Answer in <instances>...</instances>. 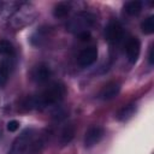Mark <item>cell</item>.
<instances>
[{"label": "cell", "instance_id": "18", "mask_svg": "<svg viewBox=\"0 0 154 154\" xmlns=\"http://www.w3.org/2000/svg\"><path fill=\"white\" fill-rule=\"evenodd\" d=\"M90 31H84V32H82V34H79L77 37L81 40V41H88V40H90Z\"/></svg>", "mask_w": 154, "mask_h": 154}, {"label": "cell", "instance_id": "14", "mask_svg": "<svg viewBox=\"0 0 154 154\" xmlns=\"http://www.w3.org/2000/svg\"><path fill=\"white\" fill-rule=\"evenodd\" d=\"M0 55L4 57V59H12L14 57V47L10 41H0Z\"/></svg>", "mask_w": 154, "mask_h": 154}, {"label": "cell", "instance_id": "1", "mask_svg": "<svg viewBox=\"0 0 154 154\" xmlns=\"http://www.w3.org/2000/svg\"><path fill=\"white\" fill-rule=\"evenodd\" d=\"M66 95V88L63 83L54 82L51 83L48 87H46L42 91L38 94L28 96L23 101V108L28 111L32 109H45L49 106L58 105L63 101V99Z\"/></svg>", "mask_w": 154, "mask_h": 154}, {"label": "cell", "instance_id": "15", "mask_svg": "<svg viewBox=\"0 0 154 154\" xmlns=\"http://www.w3.org/2000/svg\"><path fill=\"white\" fill-rule=\"evenodd\" d=\"M73 136H75V126L72 124L66 125L61 130V134H60V144L61 146L69 144L71 142V140L73 138Z\"/></svg>", "mask_w": 154, "mask_h": 154}, {"label": "cell", "instance_id": "13", "mask_svg": "<svg viewBox=\"0 0 154 154\" xmlns=\"http://www.w3.org/2000/svg\"><path fill=\"white\" fill-rule=\"evenodd\" d=\"M10 71H11V63L10 59H4L0 63V88H2L10 77Z\"/></svg>", "mask_w": 154, "mask_h": 154}, {"label": "cell", "instance_id": "12", "mask_svg": "<svg viewBox=\"0 0 154 154\" xmlns=\"http://www.w3.org/2000/svg\"><path fill=\"white\" fill-rule=\"evenodd\" d=\"M142 7H143V2L142 1H138V0H132V1H128L125 5H124V11L128 16H137L141 13L142 11Z\"/></svg>", "mask_w": 154, "mask_h": 154}, {"label": "cell", "instance_id": "3", "mask_svg": "<svg viewBox=\"0 0 154 154\" xmlns=\"http://www.w3.org/2000/svg\"><path fill=\"white\" fill-rule=\"evenodd\" d=\"M95 23H96V16L94 13L89 11H79L69 19L66 24V29L70 32L78 36L84 31H90V29L94 26Z\"/></svg>", "mask_w": 154, "mask_h": 154}, {"label": "cell", "instance_id": "11", "mask_svg": "<svg viewBox=\"0 0 154 154\" xmlns=\"http://www.w3.org/2000/svg\"><path fill=\"white\" fill-rule=\"evenodd\" d=\"M136 103H128L125 106H123L116 114V118L119 120V122H126L128 119H130L135 112H136Z\"/></svg>", "mask_w": 154, "mask_h": 154}, {"label": "cell", "instance_id": "9", "mask_svg": "<svg viewBox=\"0 0 154 154\" xmlns=\"http://www.w3.org/2000/svg\"><path fill=\"white\" fill-rule=\"evenodd\" d=\"M120 83L118 81H112V82H108L106 85L102 87V89L100 90L99 93V97L101 100H111L113 97H116L119 91H120Z\"/></svg>", "mask_w": 154, "mask_h": 154}, {"label": "cell", "instance_id": "7", "mask_svg": "<svg viewBox=\"0 0 154 154\" xmlns=\"http://www.w3.org/2000/svg\"><path fill=\"white\" fill-rule=\"evenodd\" d=\"M97 48L91 46V47H87L84 48L79 54H78V58H77V63L81 67H88L90 65H93L96 59H97Z\"/></svg>", "mask_w": 154, "mask_h": 154}, {"label": "cell", "instance_id": "10", "mask_svg": "<svg viewBox=\"0 0 154 154\" xmlns=\"http://www.w3.org/2000/svg\"><path fill=\"white\" fill-rule=\"evenodd\" d=\"M71 10H72V2H70V1H61V2H58L54 6L53 16L55 18H65V17L69 16Z\"/></svg>", "mask_w": 154, "mask_h": 154}, {"label": "cell", "instance_id": "17", "mask_svg": "<svg viewBox=\"0 0 154 154\" xmlns=\"http://www.w3.org/2000/svg\"><path fill=\"white\" fill-rule=\"evenodd\" d=\"M6 128H7V130L10 131V132H14V131H17L18 130V128H19V123L17 122V120H10L8 123H7V125H6Z\"/></svg>", "mask_w": 154, "mask_h": 154}, {"label": "cell", "instance_id": "8", "mask_svg": "<svg viewBox=\"0 0 154 154\" xmlns=\"http://www.w3.org/2000/svg\"><path fill=\"white\" fill-rule=\"evenodd\" d=\"M125 52H126V59L130 64H135L140 57L141 52V42L137 37H130L125 45Z\"/></svg>", "mask_w": 154, "mask_h": 154}, {"label": "cell", "instance_id": "19", "mask_svg": "<svg viewBox=\"0 0 154 154\" xmlns=\"http://www.w3.org/2000/svg\"><path fill=\"white\" fill-rule=\"evenodd\" d=\"M148 61L150 65L154 64V46H152L149 48V54H148Z\"/></svg>", "mask_w": 154, "mask_h": 154}, {"label": "cell", "instance_id": "16", "mask_svg": "<svg viewBox=\"0 0 154 154\" xmlns=\"http://www.w3.org/2000/svg\"><path fill=\"white\" fill-rule=\"evenodd\" d=\"M141 29L142 32L146 35H150L154 32V16L147 17L142 23H141Z\"/></svg>", "mask_w": 154, "mask_h": 154}, {"label": "cell", "instance_id": "5", "mask_svg": "<svg viewBox=\"0 0 154 154\" xmlns=\"http://www.w3.org/2000/svg\"><path fill=\"white\" fill-rule=\"evenodd\" d=\"M124 35L123 26L117 20H111L105 28V37L109 43H118L122 41Z\"/></svg>", "mask_w": 154, "mask_h": 154}, {"label": "cell", "instance_id": "6", "mask_svg": "<svg viewBox=\"0 0 154 154\" xmlns=\"http://www.w3.org/2000/svg\"><path fill=\"white\" fill-rule=\"evenodd\" d=\"M103 135H105V130L101 126H99V125L90 126L87 130L85 135H84V146H85V148H90V147H94L95 144H97L102 140Z\"/></svg>", "mask_w": 154, "mask_h": 154}, {"label": "cell", "instance_id": "4", "mask_svg": "<svg viewBox=\"0 0 154 154\" xmlns=\"http://www.w3.org/2000/svg\"><path fill=\"white\" fill-rule=\"evenodd\" d=\"M52 77V70L51 67L45 64V63H40L37 65H35L31 71H30V78L32 82L37 83V84H43L47 83Z\"/></svg>", "mask_w": 154, "mask_h": 154}, {"label": "cell", "instance_id": "2", "mask_svg": "<svg viewBox=\"0 0 154 154\" xmlns=\"http://www.w3.org/2000/svg\"><path fill=\"white\" fill-rule=\"evenodd\" d=\"M45 142L42 131L29 128L16 137L7 154H40L45 147Z\"/></svg>", "mask_w": 154, "mask_h": 154}]
</instances>
